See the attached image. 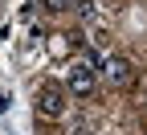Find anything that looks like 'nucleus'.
<instances>
[{
	"instance_id": "1",
	"label": "nucleus",
	"mask_w": 147,
	"mask_h": 135,
	"mask_svg": "<svg viewBox=\"0 0 147 135\" xmlns=\"http://www.w3.org/2000/svg\"><path fill=\"white\" fill-rule=\"evenodd\" d=\"M65 86H69V94H78V98H86V94H94V62H74L69 70H65Z\"/></svg>"
},
{
	"instance_id": "2",
	"label": "nucleus",
	"mask_w": 147,
	"mask_h": 135,
	"mask_svg": "<svg viewBox=\"0 0 147 135\" xmlns=\"http://www.w3.org/2000/svg\"><path fill=\"white\" fill-rule=\"evenodd\" d=\"M98 70H102V78L110 82V86H127L131 82V62L127 57H119V53H110V57H98Z\"/></svg>"
},
{
	"instance_id": "3",
	"label": "nucleus",
	"mask_w": 147,
	"mask_h": 135,
	"mask_svg": "<svg viewBox=\"0 0 147 135\" xmlns=\"http://www.w3.org/2000/svg\"><path fill=\"white\" fill-rule=\"evenodd\" d=\"M37 111H41L45 119H57V115L65 111V94H61V86L45 82L41 90H37Z\"/></svg>"
},
{
	"instance_id": "4",
	"label": "nucleus",
	"mask_w": 147,
	"mask_h": 135,
	"mask_svg": "<svg viewBox=\"0 0 147 135\" xmlns=\"http://www.w3.org/2000/svg\"><path fill=\"white\" fill-rule=\"evenodd\" d=\"M65 8H78V12L86 16V12H90V0H65Z\"/></svg>"
},
{
	"instance_id": "5",
	"label": "nucleus",
	"mask_w": 147,
	"mask_h": 135,
	"mask_svg": "<svg viewBox=\"0 0 147 135\" xmlns=\"http://www.w3.org/2000/svg\"><path fill=\"white\" fill-rule=\"evenodd\" d=\"M45 8H65V0H45Z\"/></svg>"
}]
</instances>
